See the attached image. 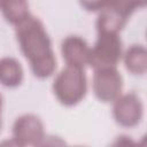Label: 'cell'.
<instances>
[{"mask_svg":"<svg viewBox=\"0 0 147 147\" xmlns=\"http://www.w3.org/2000/svg\"><path fill=\"white\" fill-rule=\"evenodd\" d=\"M1 10L6 21L13 25H17L29 15V3L26 0H3Z\"/></svg>","mask_w":147,"mask_h":147,"instance_id":"cell-10","label":"cell"},{"mask_svg":"<svg viewBox=\"0 0 147 147\" xmlns=\"http://www.w3.org/2000/svg\"><path fill=\"white\" fill-rule=\"evenodd\" d=\"M109 0H79L80 6L87 11H100L107 5Z\"/></svg>","mask_w":147,"mask_h":147,"instance_id":"cell-12","label":"cell"},{"mask_svg":"<svg viewBox=\"0 0 147 147\" xmlns=\"http://www.w3.org/2000/svg\"><path fill=\"white\" fill-rule=\"evenodd\" d=\"M93 92L102 102H114L122 92L123 78L116 67L95 69L93 76Z\"/></svg>","mask_w":147,"mask_h":147,"instance_id":"cell-4","label":"cell"},{"mask_svg":"<svg viewBox=\"0 0 147 147\" xmlns=\"http://www.w3.org/2000/svg\"><path fill=\"white\" fill-rule=\"evenodd\" d=\"M125 68L133 75H144L147 70V52L142 45H132L124 54Z\"/></svg>","mask_w":147,"mask_h":147,"instance_id":"cell-9","label":"cell"},{"mask_svg":"<svg viewBox=\"0 0 147 147\" xmlns=\"http://www.w3.org/2000/svg\"><path fill=\"white\" fill-rule=\"evenodd\" d=\"M122 57V40L118 33L100 32L90 52L88 64L95 69L116 67Z\"/></svg>","mask_w":147,"mask_h":147,"instance_id":"cell-3","label":"cell"},{"mask_svg":"<svg viewBox=\"0 0 147 147\" xmlns=\"http://www.w3.org/2000/svg\"><path fill=\"white\" fill-rule=\"evenodd\" d=\"M146 1L147 0H109L105 8L127 22V18L134 10L146 6Z\"/></svg>","mask_w":147,"mask_h":147,"instance_id":"cell-11","label":"cell"},{"mask_svg":"<svg viewBox=\"0 0 147 147\" xmlns=\"http://www.w3.org/2000/svg\"><path fill=\"white\" fill-rule=\"evenodd\" d=\"M2 2H3V0H0V8H1V5H2Z\"/></svg>","mask_w":147,"mask_h":147,"instance_id":"cell-14","label":"cell"},{"mask_svg":"<svg viewBox=\"0 0 147 147\" xmlns=\"http://www.w3.org/2000/svg\"><path fill=\"white\" fill-rule=\"evenodd\" d=\"M15 26L20 48L29 61L33 75L38 78L52 76L56 69V59L42 22L29 15Z\"/></svg>","mask_w":147,"mask_h":147,"instance_id":"cell-1","label":"cell"},{"mask_svg":"<svg viewBox=\"0 0 147 147\" xmlns=\"http://www.w3.org/2000/svg\"><path fill=\"white\" fill-rule=\"evenodd\" d=\"M144 115V106L141 100L134 93L119 95L114 101L113 116L117 124L124 127H133L138 125Z\"/></svg>","mask_w":147,"mask_h":147,"instance_id":"cell-6","label":"cell"},{"mask_svg":"<svg viewBox=\"0 0 147 147\" xmlns=\"http://www.w3.org/2000/svg\"><path fill=\"white\" fill-rule=\"evenodd\" d=\"M1 108H2V96L0 94V113H1Z\"/></svg>","mask_w":147,"mask_h":147,"instance_id":"cell-13","label":"cell"},{"mask_svg":"<svg viewBox=\"0 0 147 147\" xmlns=\"http://www.w3.org/2000/svg\"><path fill=\"white\" fill-rule=\"evenodd\" d=\"M61 52L67 65L84 68L88 64L91 48L86 40L78 36H69L63 39L61 44Z\"/></svg>","mask_w":147,"mask_h":147,"instance_id":"cell-7","label":"cell"},{"mask_svg":"<svg viewBox=\"0 0 147 147\" xmlns=\"http://www.w3.org/2000/svg\"><path fill=\"white\" fill-rule=\"evenodd\" d=\"M53 92L63 106L71 107L80 102L87 92V79L84 68L67 65L54 79Z\"/></svg>","mask_w":147,"mask_h":147,"instance_id":"cell-2","label":"cell"},{"mask_svg":"<svg viewBox=\"0 0 147 147\" xmlns=\"http://www.w3.org/2000/svg\"><path fill=\"white\" fill-rule=\"evenodd\" d=\"M23 80L21 63L14 57L0 59V84L6 87H17Z\"/></svg>","mask_w":147,"mask_h":147,"instance_id":"cell-8","label":"cell"},{"mask_svg":"<svg viewBox=\"0 0 147 147\" xmlns=\"http://www.w3.org/2000/svg\"><path fill=\"white\" fill-rule=\"evenodd\" d=\"M13 139L18 146H38L45 139L41 119L33 114H25L16 118L13 125Z\"/></svg>","mask_w":147,"mask_h":147,"instance_id":"cell-5","label":"cell"}]
</instances>
